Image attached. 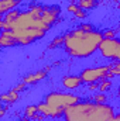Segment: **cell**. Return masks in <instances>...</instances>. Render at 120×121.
Instances as JSON below:
<instances>
[{
    "instance_id": "cell-1",
    "label": "cell",
    "mask_w": 120,
    "mask_h": 121,
    "mask_svg": "<svg viewBox=\"0 0 120 121\" xmlns=\"http://www.w3.org/2000/svg\"><path fill=\"white\" fill-rule=\"evenodd\" d=\"M102 41L103 32L100 31H83L82 28H76L65 35L64 48L71 56L88 58L99 51V45Z\"/></svg>"
},
{
    "instance_id": "cell-2",
    "label": "cell",
    "mask_w": 120,
    "mask_h": 121,
    "mask_svg": "<svg viewBox=\"0 0 120 121\" xmlns=\"http://www.w3.org/2000/svg\"><path fill=\"white\" fill-rule=\"evenodd\" d=\"M28 28H38V30H42V31H48L51 27L48 24H45L40 16L34 14L31 10H26V11H21L20 16L11 23L10 31L28 30Z\"/></svg>"
},
{
    "instance_id": "cell-3",
    "label": "cell",
    "mask_w": 120,
    "mask_h": 121,
    "mask_svg": "<svg viewBox=\"0 0 120 121\" xmlns=\"http://www.w3.org/2000/svg\"><path fill=\"white\" fill-rule=\"evenodd\" d=\"M89 104L90 101H79L64 111L65 121H89Z\"/></svg>"
},
{
    "instance_id": "cell-4",
    "label": "cell",
    "mask_w": 120,
    "mask_h": 121,
    "mask_svg": "<svg viewBox=\"0 0 120 121\" xmlns=\"http://www.w3.org/2000/svg\"><path fill=\"white\" fill-rule=\"evenodd\" d=\"M45 101L55 106V107H61V108H68L76 103H79V97L76 94H71V93H50L47 97H45Z\"/></svg>"
},
{
    "instance_id": "cell-5",
    "label": "cell",
    "mask_w": 120,
    "mask_h": 121,
    "mask_svg": "<svg viewBox=\"0 0 120 121\" xmlns=\"http://www.w3.org/2000/svg\"><path fill=\"white\" fill-rule=\"evenodd\" d=\"M102 56L107 59H116L120 62V39L117 38H103L99 45Z\"/></svg>"
},
{
    "instance_id": "cell-6",
    "label": "cell",
    "mask_w": 120,
    "mask_h": 121,
    "mask_svg": "<svg viewBox=\"0 0 120 121\" xmlns=\"http://www.w3.org/2000/svg\"><path fill=\"white\" fill-rule=\"evenodd\" d=\"M14 35L17 38V42L20 45H28L32 41L41 39L47 31L38 30V28H28V30H14Z\"/></svg>"
},
{
    "instance_id": "cell-7",
    "label": "cell",
    "mask_w": 120,
    "mask_h": 121,
    "mask_svg": "<svg viewBox=\"0 0 120 121\" xmlns=\"http://www.w3.org/2000/svg\"><path fill=\"white\" fill-rule=\"evenodd\" d=\"M112 65L109 66H97V68H88V69H83L82 73H81V78L85 83H93V82H97L100 79H105L107 72L110 70Z\"/></svg>"
},
{
    "instance_id": "cell-8",
    "label": "cell",
    "mask_w": 120,
    "mask_h": 121,
    "mask_svg": "<svg viewBox=\"0 0 120 121\" xmlns=\"http://www.w3.org/2000/svg\"><path fill=\"white\" fill-rule=\"evenodd\" d=\"M38 111L41 114H44L45 117H51V118H58V117H64V108L61 107H55L47 101H42L38 104Z\"/></svg>"
},
{
    "instance_id": "cell-9",
    "label": "cell",
    "mask_w": 120,
    "mask_h": 121,
    "mask_svg": "<svg viewBox=\"0 0 120 121\" xmlns=\"http://www.w3.org/2000/svg\"><path fill=\"white\" fill-rule=\"evenodd\" d=\"M60 7L58 6H47L45 9H44V11H42V14H41V18H42V21L45 23V24H48L50 27L57 21V18H58V16H60Z\"/></svg>"
},
{
    "instance_id": "cell-10",
    "label": "cell",
    "mask_w": 120,
    "mask_h": 121,
    "mask_svg": "<svg viewBox=\"0 0 120 121\" xmlns=\"http://www.w3.org/2000/svg\"><path fill=\"white\" fill-rule=\"evenodd\" d=\"M0 44L3 48H9V47H14L17 45V38L14 35L13 31H1V35H0Z\"/></svg>"
},
{
    "instance_id": "cell-11",
    "label": "cell",
    "mask_w": 120,
    "mask_h": 121,
    "mask_svg": "<svg viewBox=\"0 0 120 121\" xmlns=\"http://www.w3.org/2000/svg\"><path fill=\"white\" fill-rule=\"evenodd\" d=\"M62 83L66 89H76L83 83V80L81 76H66L62 79Z\"/></svg>"
},
{
    "instance_id": "cell-12",
    "label": "cell",
    "mask_w": 120,
    "mask_h": 121,
    "mask_svg": "<svg viewBox=\"0 0 120 121\" xmlns=\"http://www.w3.org/2000/svg\"><path fill=\"white\" fill-rule=\"evenodd\" d=\"M50 69H51V68L48 66V68H45V69H42V70H38V72H35V73L28 75V76L24 79V83H26V85H30V83H35V82H38V80L44 79V78L47 76V73H48V70H50Z\"/></svg>"
},
{
    "instance_id": "cell-13",
    "label": "cell",
    "mask_w": 120,
    "mask_h": 121,
    "mask_svg": "<svg viewBox=\"0 0 120 121\" xmlns=\"http://www.w3.org/2000/svg\"><path fill=\"white\" fill-rule=\"evenodd\" d=\"M18 4H20V0H0V13H1V16L14 10Z\"/></svg>"
},
{
    "instance_id": "cell-14",
    "label": "cell",
    "mask_w": 120,
    "mask_h": 121,
    "mask_svg": "<svg viewBox=\"0 0 120 121\" xmlns=\"http://www.w3.org/2000/svg\"><path fill=\"white\" fill-rule=\"evenodd\" d=\"M96 4H97L96 0H79L78 1V6L82 10H90V9L96 7Z\"/></svg>"
},
{
    "instance_id": "cell-15",
    "label": "cell",
    "mask_w": 120,
    "mask_h": 121,
    "mask_svg": "<svg viewBox=\"0 0 120 121\" xmlns=\"http://www.w3.org/2000/svg\"><path fill=\"white\" fill-rule=\"evenodd\" d=\"M17 99H18V91H16V90H11V91H9V93H6V94L1 96V100L7 101V103H13Z\"/></svg>"
},
{
    "instance_id": "cell-16",
    "label": "cell",
    "mask_w": 120,
    "mask_h": 121,
    "mask_svg": "<svg viewBox=\"0 0 120 121\" xmlns=\"http://www.w3.org/2000/svg\"><path fill=\"white\" fill-rule=\"evenodd\" d=\"M37 111H38V106H28L26 110H24V117H27V118H32L35 114H37Z\"/></svg>"
},
{
    "instance_id": "cell-17",
    "label": "cell",
    "mask_w": 120,
    "mask_h": 121,
    "mask_svg": "<svg viewBox=\"0 0 120 121\" xmlns=\"http://www.w3.org/2000/svg\"><path fill=\"white\" fill-rule=\"evenodd\" d=\"M44 9H45V7H44V6H41V4H31L28 10H31L34 14H37V16H40V17H41V14H42Z\"/></svg>"
},
{
    "instance_id": "cell-18",
    "label": "cell",
    "mask_w": 120,
    "mask_h": 121,
    "mask_svg": "<svg viewBox=\"0 0 120 121\" xmlns=\"http://www.w3.org/2000/svg\"><path fill=\"white\" fill-rule=\"evenodd\" d=\"M64 42H65V35H64V37H58V38H55V39L50 44V47H48V48L51 49V48H54V47H57V45H61V44L64 45Z\"/></svg>"
},
{
    "instance_id": "cell-19",
    "label": "cell",
    "mask_w": 120,
    "mask_h": 121,
    "mask_svg": "<svg viewBox=\"0 0 120 121\" xmlns=\"http://www.w3.org/2000/svg\"><path fill=\"white\" fill-rule=\"evenodd\" d=\"M112 86V82L109 80V79H106V80H102V83L99 85V90L100 91H106L109 87Z\"/></svg>"
},
{
    "instance_id": "cell-20",
    "label": "cell",
    "mask_w": 120,
    "mask_h": 121,
    "mask_svg": "<svg viewBox=\"0 0 120 121\" xmlns=\"http://www.w3.org/2000/svg\"><path fill=\"white\" fill-rule=\"evenodd\" d=\"M110 72L113 73V76H117V75H120V62H117L116 65H112Z\"/></svg>"
},
{
    "instance_id": "cell-21",
    "label": "cell",
    "mask_w": 120,
    "mask_h": 121,
    "mask_svg": "<svg viewBox=\"0 0 120 121\" xmlns=\"http://www.w3.org/2000/svg\"><path fill=\"white\" fill-rule=\"evenodd\" d=\"M116 32H117V31H115V30L105 31V32H103V38H115V37H116Z\"/></svg>"
},
{
    "instance_id": "cell-22",
    "label": "cell",
    "mask_w": 120,
    "mask_h": 121,
    "mask_svg": "<svg viewBox=\"0 0 120 121\" xmlns=\"http://www.w3.org/2000/svg\"><path fill=\"white\" fill-rule=\"evenodd\" d=\"M93 101H95V103H105V101H106V96H105V94H96V96L93 97Z\"/></svg>"
},
{
    "instance_id": "cell-23",
    "label": "cell",
    "mask_w": 120,
    "mask_h": 121,
    "mask_svg": "<svg viewBox=\"0 0 120 121\" xmlns=\"http://www.w3.org/2000/svg\"><path fill=\"white\" fill-rule=\"evenodd\" d=\"M75 17H76V18H85V17H86V14H85V11H83L82 9H79V10L75 13Z\"/></svg>"
},
{
    "instance_id": "cell-24",
    "label": "cell",
    "mask_w": 120,
    "mask_h": 121,
    "mask_svg": "<svg viewBox=\"0 0 120 121\" xmlns=\"http://www.w3.org/2000/svg\"><path fill=\"white\" fill-rule=\"evenodd\" d=\"M79 10V6L78 4H71V6H68V11H71V13H76Z\"/></svg>"
},
{
    "instance_id": "cell-25",
    "label": "cell",
    "mask_w": 120,
    "mask_h": 121,
    "mask_svg": "<svg viewBox=\"0 0 120 121\" xmlns=\"http://www.w3.org/2000/svg\"><path fill=\"white\" fill-rule=\"evenodd\" d=\"M79 28H82L83 31H93V27L90 24H82V26H79Z\"/></svg>"
},
{
    "instance_id": "cell-26",
    "label": "cell",
    "mask_w": 120,
    "mask_h": 121,
    "mask_svg": "<svg viewBox=\"0 0 120 121\" xmlns=\"http://www.w3.org/2000/svg\"><path fill=\"white\" fill-rule=\"evenodd\" d=\"M96 89H99V83H95V82L92 85L89 83V90H96Z\"/></svg>"
},
{
    "instance_id": "cell-27",
    "label": "cell",
    "mask_w": 120,
    "mask_h": 121,
    "mask_svg": "<svg viewBox=\"0 0 120 121\" xmlns=\"http://www.w3.org/2000/svg\"><path fill=\"white\" fill-rule=\"evenodd\" d=\"M44 114H35L34 117H32V120H37V121H42L44 120V117H42Z\"/></svg>"
},
{
    "instance_id": "cell-28",
    "label": "cell",
    "mask_w": 120,
    "mask_h": 121,
    "mask_svg": "<svg viewBox=\"0 0 120 121\" xmlns=\"http://www.w3.org/2000/svg\"><path fill=\"white\" fill-rule=\"evenodd\" d=\"M24 87H26V83L23 82V83H20V85H18V86H17V87L14 89V90H16V91H20V90H23Z\"/></svg>"
},
{
    "instance_id": "cell-29",
    "label": "cell",
    "mask_w": 120,
    "mask_h": 121,
    "mask_svg": "<svg viewBox=\"0 0 120 121\" xmlns=\"http://www.w3.org/2000/svg\"><path fill=\"white\" fill-rule=\"evenodd\" d=\"M116 120L120 121V113H119V114H116Z\"/></svg>"
},
{
    "instance_id": "cell-30",
    "label": "cell",
    "mask_w": 120,
    "mask_h": 121,
    "mask_svg": "<svg viewBox=\"0 0 120 121\" xmlns=\"http://www.w3.org/2000/svg\"><path fill=\"white\" fill-rule=\"evenodd\" d=\"M21 121H30V118H27V117H23V120Z\"/></svg>"
},
{
    "instance_id": "cell-31",
    "label": "cell",
    "mask_w": 120,
    "mask_h": 121,
    "mask_svg": "<svg viewBox=\"0 0 120 121\" xmlns=\"http://www.w3.org/2000/svg\"><path fill=\"white\" fill-rule=\"evenodd\" d=\"M117 31H119V32H120V27H119V28H117Z\"/></svg>"
}]
</instances>
